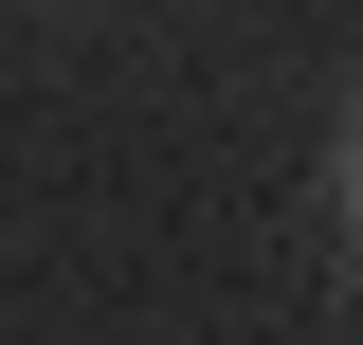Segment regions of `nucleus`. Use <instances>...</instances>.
<instances>
[{
    "label": "nucleus",
    "instance_id": "f257e3e1",
    "mask_svg": "<svg viewBox=\"0 0 363 345\" xmlns=\"http://www.w3.org/2000/svg\"><path fill=\"white\" fill-rule=\"evenodd\" d=\"M345 236H363V109H345Z\"/></svg>",
    "mask_w": 363,
    "mask_h": 345
}]
</instances>
